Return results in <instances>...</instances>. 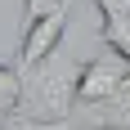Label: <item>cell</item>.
Listing matches in <instances>:
<instances>
[{"mask_svg": "<svg viewBox=\"0 0 130 130\" xmlns=\"http://www.w3.org/2000/svg\"><path fill=\"white\" fill-rule=\"evenodd\" d=\"M76 81H81V63L67 58L63 50L50 54L45 63L23 72V99H18V117L27 126H54L67 121L76 112Z\"/></svg>", "mask_w": 130, "mask_h": 130, "instance_id": "obj_1", "label": "cell"}, {"mask_svg": "<svg viewBox=\"0 0 130 130\" xmlns=\"http://www.w3.org/2000/svg\"><path fill=\"white\" fill-rule=\"evenodd\" d=\"M126 76H130V58H121L117 50L90 58V63L81 67V81H76V108H85V112L108 108L117 99V90H121Z\"/></svg>", "mask_w": 130, "mask_h": 130, "instance_id": "obj_2", "label": "cell"}, {"mask_svg": "<svg viewBox=\"0 0 130 130\" xmlns=\"http://www.w3.org/2000/svg\"><path fill=\"white\" fill-rule=\"evenodd\" d=\"M63 36H67V9L45 13V18H36V23H27V27H23V40H18V63H13V67L27 72V67L45 63L50 54H58Z\"/></svg>", "mask_w": 130, "mask_h": 130, "instance_id": "obj_3", "label": "cell"}, {"mask_svg": "<svg viewBox=\"0 0 130 130\" xmlns=\"http://www.w3.org/2000/svg\"><path fill=\"white\" fill-rule=\"evenodd\" d=\"M99 5V31L121 58H130V13H121L112 0H94Z\"/></svg>", "mask_w": 130, "mask_h": 130, "instance_id": "obj_4", "label": "cell"}, {"mask_svg": "<svg viewBox=\"0 0 130 130\" xmlns=\"http://www.w3.org/2000/svg\"><path fill=\"white\" fill-rule=\"evenodd\" d=\"M18 99H23V72L0 63V117L5 112H18Z\"/></svg>", "mask_w": 130, "mask_h": 130, "instance_id": "obj_5", "label": "cell"}, {"mask_svg": "<svg viewBox=\"0 0 130 130\" xmlns=\"http://www.w3.org/2000/svg\"><path fill=\"white\" fill-rule=\"evenodd\" d=\"M58 9H72V0H23V27L45 18V13H58Z\"/></svg>", "mask_w": 130, "mask_h": 130, "instance_id": "obj_6", "label": "cell"}, {"mask_svg": "<svg viewBox=\"0 0 130 130\" xmlns=\"http://www.w3.org/2000/svg\"><path fill=\"white\" fill-rule=\"evenodd\" d=\"M27 130H72V126H63V121H54V126H27Z\"/></svg>", "mask_w": 130, "mask_h": 130, "instance_id": "obj_7", "label": "cell"}, {"mask_svg": "<svg viewBox=\"0 0 130 130\" xmlns=\"http://www.w3.org/2000/svg\"><path fill=\"white\" fill-rule=\"evenodd\" d=\"M121 126H130V112H126V117H121Z\"/></svg>", "mask_w": 130, "mask_h": 130, "instance_id": "obj_8", "label": "cell"}, {"mask_svg": "<svg viewBox=\"0 0 130 130\" xmlns=\"http://www.w3.org/2000/svg\"><path fill=\"white\" fill-rule=\"evenodd\" d=\"M0 130H5V126H0Z\"/></svg>", "mask_w": 130, "mask_h": 130, "instance_id": "obj_9", "label": "cell"}]
</instances>
